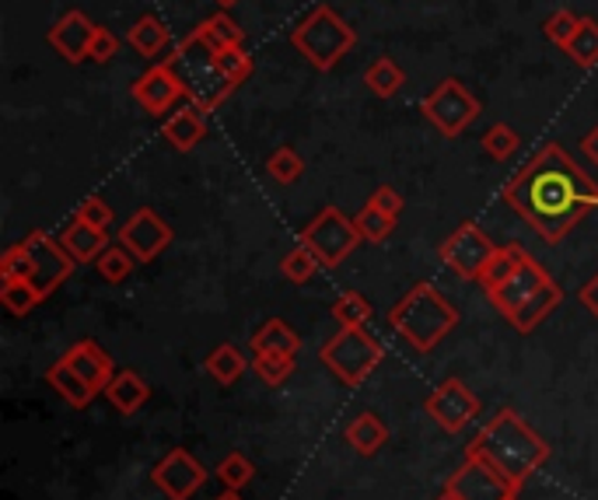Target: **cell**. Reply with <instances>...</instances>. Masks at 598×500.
Instances as JSON below:
<instances>
[{
	"instance_id": "42",
	"label": "cell",
	"mask_w": 598,
	"mask_h": 500,
	"mask_svg": "<svg viewBox=\"0 0 598 500\" xmlns=\"http://www.w3.org/2000/svg\"><path fill=\"white\" fill-rule=\"evenodd\" d=\"M577 25H581V18H577L574 11H556V14H550V18H546L543 32H546V39H550L553 46L567 50V43H570L574 32H577Z\"/></svg>"
},
{
	"instance_id": "52",
	"label": "cell",
	"mask_w": 598,
	"mask_h": 500,
	"mask_svg": "<svg viewBox=\"0 0 598 500\" xmlns=\"http://www.w3.org/2000/svg\"><path fill=\"white\" fill-rule=\"evenodd\" d=\"M508 500H518V493H511V497H508Z\"/></svg>"
},
{
	"instance_id": "46",
	"label": "cell",
	"mask_w": 598,
	"mask_h": 500,
	"mask_svg": "<svg viewBox=\"0 0 598 500\" xmlns=\"http://www.w3.org/2000/svg\"><path fill=\"white\" fill-rule=\"evenodd\" d=\"M368 204L378 207L382 214H389V217H395V221H399V214H403V196H399L392 186H378V189L371 193Z\"/></svg>"
},
{
	"instance_id": "26",
	"label": "cell",
	"mask_w": 598,
	"mask_h": 500,
	"mask_svg": "<svg viewBox=\"0 0 598 500\" xmlns=\"http://www.w3.org/2000/svg\"><path fill=\"white\" fill-rule=\"evenodd\" d=\"M46 382H50L59 395H64L70 406H77V410H85L91 399H95V389H91L74 368H67L64 361H56V365L46 368Z\"/></svg>"
},
{
	"instance_id": "20",
	"label": "cell",
	"mask_w": 598,
	"mask_h": 500,
	"mask_svg": "<svg viewBox=\"0 0 598 500\" xmlns=\"http://www.w3.org/2000/svg\"><path fill=\"white\" fill-rule=\"evenodd\" d=\"M59 242H64V249L77 259V263H95V259L109 249L106 231H102V228L85 225L81 217H74V221L67 225V231H64V238H59Z\"/></svg>"
},
{
	"instance_id": "18",
	"label": "cell",
	"mask_w": 598,
	"mask_h": 500,
	"mask_svg": "<svg viewBox=\"0 0 598 500\" xmlns=\"http://www.w3.org/2000/svg\"><path fill=\"white\" fill-rule=\"evenodd\" d=\"M59 361L81 374L95 392H106V385L116 378L112 374V357L98 347L95 339H81V344H74L64 357H59Z\"/></svg>"
},
{
	"instance_id": "10",
	"label": "cell",
	"mask_w": 598,
	"mask_h": 500,
	"mask_svg": "<svg viewBox=\"0 0 598 500\" xmlns=\"http://www.w3.org/2000/svg\"><path fill=\"white\" fill-rule=\"evenodd\" d=\"M22 246L29 249L32 267H35V273H32V287H35L39 297L46 302V297L74 273L77 259L64 249V242H56V238H50L46 231H32Z\"/></svg>"
},
{
	"instance_id": "14",
	"label": "cell",
	"mask_w": 598,
	"mask_h": 500,
	"mask_svg": "<svg viewBox=\"0 0 598 500\" xmlns=\"http://www.w3.org/2000/svg\"><path fill=\"white\" fill-rule=\"evenodd\" d=\"M151 479H154V487L162 490L168 500H189L199 487L207 483L210 476L186 448H175V452H168L162 463L154 466Z\"/></svg>"
},
{
	"instance_id": "21",
	"label": "cell",
	"mask_w": 598,
	"mask_h": 500,
	"mask_svg": "<svg viewBox=\"0 0 598 500\" xmlns=\"http://www.w3.org/2000/svg\"><path fill=\"white\" fill-rule=\"evenodd\" d=\"M106 399L123 416H130V413H137L151 399V385L137 371H119L112 382L106 385Z\"/></svg>"
},
{
	"instance_id": "35",
	"label": "cell",
	"mask_w": 598,
	"mask_h": 500,
	"mask_svg": "<svg viewBox=\"0 0 598 500\" xmlns=\"http://www.w3.org/2000/svg\"><path fill=\"white\" fill-rule=\"evenodd\" d=\"M354 225H357V231H361L365 242H385V238L395 231V217H389V214H382L378 207L365 204L361 214L354 217Z\"/></svg>"
},
{
	"instance_id": "32",
	"label": "cell",
	"mask_w": 598,
	"mask_h": 500,
	"mask_svg": "<svg viewBox=\"0 0 598 500\" xmlns=\"http://www.w3.org/2000/svg\"><path fill=\"white\" fill-rule=\"evenodd\" d=\"M43 297L32 287V280H4L0 284V305H4L11 315H29Z\"/></svg>"
},
{
	"instance_id": "43",
	"label": "cell",
	"mask_w": 598,
	"mask_h": 500,
	"mask_svg": "<svg viewBox=\"0 0 598 500\" xmlns=\"http://www.w3.org/2000/svg\"><path fill=\"white\" fill-rule=\"evenodd\" d=\"M32 273H35L32 256H29V249L22 242L11 246L4 252V259H0V276H4V280H32Z\"/></svg>"
},
{
	"instance_id": "5",
	"label": "cell",
	"mask_w": 598,
	"mask_h": 500,
	"mask_svg": "<svg viewBox=\"0 0 598 500\" xmlns=\"http://www.w3.org/2000/svg\"><path fill=\"white\" fill-rule=\"evenodd\" d=\"M291 46L315 70H333L357 46V32L329 4H318L291 29Z\"/></svg>"
},
{
	"instance_id": "47",
	"label": "cell",
	"mask_w": 598,
	"mask_h": 500,
	"mask_svg": "<svg viewBox=\"0 0 598 500\" xmlns=\"http://www.w3.org/2000/svg\"><path fill=\"white\" fill-rule=\"evenodd\" d=\"M577 297H581V305H585V308L598 318V273L588 280V284H585L581 291H577Z\"/></svg>"
},
{
	"instance_id": "15",
	"label": "cell",
	"mask_w": 598,
	"mask_h": 500,
	"mask_svg": "<svg viewBox=\"0 0 598 500\" xmlns=\"http://www.w3.org/2000/svg\"><path fill=\"white\" fill-rule=\"evenodd\" d=\"M130 95L137 98V106H141L144 112L162 116L186 95V85H183V77H178V70L172 64H154L148 74L137 77Z\"/></svg>"
},
{
	"instance_id": "24",
	"label": "cell",
	"mask_w": 598,
	"mask_h": 500,
	"mask_svg": "<svg viewBox=\"0 0 598 500\" xmlns=\"http://www.w3.org/2000/svg\"><path fill=\"white\" fill-rule=\"evenodd\" d=\"M127 43L141 53V56H157V53H165L172 46V35L165 29V22L157 14H141L137 22L130 25L127 32Z\"/></svg>"
},
{
	"instance_id": "34",
	"label": "cell",
	"mask_w": 598,
	"mask_h": 500,
	"mask_svg": "<svg viewBox=\"0 0 598 500\" xmlns=\"http://www.w3.org/2000/svg\"><path fill=\"white\" fill-rule=\"evenodd\" d=\"M333 318L340 323V329H350V326H365L371 318V302L365 294L357 291H347L333 302Z\"/></svg>"
},
{
	"instance_id": "13",
	"label": "cell",
	"mask_w": 598,
	"mask_h": 500,
	"mask_svg": "<svg viewBox=\"0 0 598 500\" xmlns=\"http://www.w3.org/2000/svg\"><path fill=\"white\" fill-rule=\"evenodd\" d=\"M119 246L133 252L137 263H154V259L172 246V228L151 207H141L119 228Z\"/></svg>"
},
{
	"instance_id": "8",
	"label": "cell",
	"mask_w": 598,
	"mask_h": 500,
	"mask_svg": "<svg viewBox=\"0 0 598 500\" xmlns=\"http://www.w3.org/2000/svg\"><path fill=\"white\" fill-rule=\"evenodd\" d=\"M421 109L445 137H458L480 116V98L458 81V77H445V81H437V88L424 98Z\"/></svg>"
},
{
	"instance_id": "36",
	"label": "cell",
	"mask_w": 598,
	"mask_h": 500,
	"mask_svg": "<svg viewBox=\"0 0 598 500\" xmlns=\"http://www.w3.org/2000/svg\"><path fill=\"white\" fill-rule=\"evenodd\" d=\"M133 252H127L123 246H109L102 256L95 259L98 273H102V280H109V284H123V280L133 273Z\"/></svg>"
},
{
	"instance_id": "39",
	"label": "cell",
	"mask_w": 598,
	"mask_h": 500,
	"mask_svg": "<svg viewBox=\"0 0 598 500\" xmlns=\"http://www.w3.org/2000/svg\"><path fill=\"white\" fill-rule=\"evenodd\" d=\"M252 368L267 385H284L297 365H294V357H287V354H255Z\"/></svg>"
},
{
	"instance_id": "25",
	"label": "cell",
	"mask_w": 598,
	"mask_h": 500,
	"mask_svg": "<svg viewBox=\"0 0 598 500\" xmlns=\"http://www.w3.org/2000/svg\"><path fill=\"white\" fill-rule=\"evenodd\" d=\"M252 350L255 354H287L294 357L297 350H302V336H297L284 318H267L263 326L255 329L252 336Z\"/></svg>"
},
{
	"instance_id": "33",
	"label": "cell",
	"mask_w": 598,
	"mask_h": 500,
	"mask_svg": "<svg viewBox=\"0 0 598 500\" xmlns=\"http://www.w3.org/2000/svg\"><path fill=\"white\" fill-rule=\"evenodd\" d=\"M214 476H217V483H221L225 490H242L246 483H252L255 469H252V463L242 452H231V455L221 458V463H217Z\"/></svg>"
},
{
	"instance_id": "23",
	"label": "cell",
	"mask_w": 598,
	"mask_h": 500,
	"mask_svg": "<svg viewBox=\"0 0 598 500\" xmlns=\"http://www.w3.org/2000/svg\"><path fill=\"white\" fill-rule=\"evenodd\" d=\"M385 442H389V427L374 413H361V416H354L350 424H347V445L357 455L371 458V455L382 452Z\"/></svg>"
},
{
	"instance_id": "28",
	"label": "cell",
	"mask_w": 598,
	"mask_h": 500,
	"mask_svg": "<svg viewBox=\"0 0 598 500\" xmlns=\"http://www.w3.org/2000/svg\"><path fill=\"white\" fill-rule=\"evenodd\" d=\"M199 32H204V39H207V43H210L217 53L228 50V46H242V43H246L242 25H238L228 11H217V14L204 18V22H199Z\"/></svg>"
},
{
	"instance_id": "4",
	"label": "cell",
	"mask_w": 598,
	"mask_h": 500,
	"mask_svg": "<svg viewBox=\"0 0 598 500\" xmlns=\"http://www.w3.org/2000/svg\"><path fill=\"white\" fill-rule=\"evenodd\" d=\"M168 64L178 70L186 85V95L193 98V106L199 112H214L217 106L228 102V95L235 91V85L217 67V50L204 39V32L193 29L183 43H175Z\"/></svg>"
},
{
	"instance_id": "11",
	"label": "cell",
	"mask_w": 598,
	"mask_h": 500,
	"mask_svg": "<svg viewBox=\"0 0 598 500\" xmlns=\"http://www.w3.org/2000/svg\"><path fill=\"white\" fill-rule=\"evenodd\" d=\"M445 490H452L458 500H508L511 493H518L483 455H472V452L466 455V463L448 476Z\"/></svg>"
},
{
	"instance_id": "7",
	"label": "cell",
	"mask_w": 598,
	"mask_h": 500,
	"mask_svg": "<svg viewBox=\"0 0 598 500\" xmlns=\"http://www.w3.org/2000/svg\"><path fill=\"white\" fill-rule=\"evenodd\" d=\"M297 242L323 263V270H336L361 242V231H357L354 217H347L340 207H323L297 231Z\"/></svg>"
},
{
	"instance_id": "22",
	"label": "cell",
	"mask_w": 598,
	"mask_h": 500,
	"mask_svg": "<svg viewBox=\"0 0 598 500\" xmlns=\"http://www.w3.org/2000/svg\"><path fill=\"white\" fill-rule=\"evenodd\" d=\"M162 137L168 140V144L175 148V151H193L199 140L207 137V112H199L196 106L193 109H183V112H175L168 123H165V130H162Z\"/></svg>"
},
{
	"instance_id": "31",
	"label": "cell",
	"mask_w": 598,
	"mask_h": 500,
	"mask_svg": "<svg viewBox=\"0 0 598 500\" xmlns=\"http://www.w3.org/2000/svg\"><path fill=\"white\" fill-rule=\"evenodd\" d=\"M525 256H529L525 246H518V242H511V246H504V249H497V256L490 259V267H487L483 276H480L483 291H493L497 284H504V280L514 273V267L522 263Z\"/></svg>"
},
{
	"instance_id": "27",
	"label": "cell",
	"mask_w": 598,
	"mask_h": 500,
	"mask_svg": "<svg viewBox=\"0 0 598 500\" xmlns=\"http://www.w3.org/2000/svg\"><path fill=\"white\" fill-rule=\"evenodd\" d=\"M365 85H368L378 98H392L399 88L406 85V74H403V67H399L392 56H374L371 67L365 70Z\"/></svg>"
},
{
	"instance_id": "9",
	"label": "cell",
	"mask_w": 598,
	"mask_h": 500,
	"mask_svg": "<svg viewBox=\"0 0 598 500\" xmlns=\"http://www.w3.org/2000/svg\"><path fill=\"white\" fill-rule=\"evenodd\" d=\"M497 256V246L487 238L483 228H476L472 221L458 225L442 246V259L445 267L455 270L463 280H480L483 270L490 267V259Z\"/></svg>"
},
{
	"instance_id": "45",
	"label": "cell",
	"mask_w": 598,
	"mask_h": 500,
	"mask_svg": "<svg viewBox=\"0 0 598 500\" xmlns=\"http://www.w3.org/2000/svg\"><path fill=\"white\" fill-rule=\"evenodd\" d=\"M116 53H119V39L112 35V29L98 25L95 43H91V59H95V64H109V59H112Z\"/></svg>"
},
{
	"instance_id": "17",
	"label": "cell",
	"mask_w": 598,
	"mask_h": 500,
	"mask_svg": "<svg viewBox=\"0 0 598 500\" xmlns=\"http://www.w3.org/2000/svg\"><path fill=\"white\" fill-rule=\"evenodd\" d=\"M98 25L85 11H67L59 22L50 29L46 43L67 59V64H81L85 56H91V43H95Z\"/></svg>"
},
{
	"instance_id": "12",
	"label": "cell",
	"mask_w": 598,
	"mask_h": 500,
	"mask_svg": "<svg viewBox=\"0 0 598 500\" xmlns=\"http://www.w3.org/2000/svg\"><path fill=\"white\" fill-rule=\"evenodd\" d=\"M427 413L437 420L442 431L458 434L472 424L476 413H480V399H476V392L463 382V378H445V382L427 395Z\"/></svg>"
},
{
	"instance_id": "6",
	"label": "cell",
	"mask_w": 598,
	"mask_h": 500,
	"mask_svg": "<svg viewBox=\"0 0 598 500\" xmlns=\"http://www.w3.org/2000/svg\"><path fill=\"white\" fill-rule=\"evenodd\" d=\"M318 357H323V365L340 378L344 385L357 389V385H365V378L378 365H382L385 350L365 326H350V329H340L333 339H326Z\"/></svg>"
},
{
	"instance_id": "16",
	"label": "cell",
	"mask_w": 598,
	"mask_h": 500,
	"mask_svg": "<svg viewBox=\"0 0 598 500\" xmlns=\"http://www.w3.org/2000/svg\"><path fill=\"white\" fill-rule=\"evenodd\" d=\"M550 280H553V276H550L540 263H535L532 256H525L522 263L514 267V273L504 280V284H497L493 291H487V297H490V305L508 318L511 312L522 308L535 291H543Z\"/></svg>"
},
{
	"instance_id": "40",
	"label": "cell",
	"mask_w": 598,
	"mask_h": 500,
	"mask_svg": "<svg viewBox=\"0 0 598 500\" xmlns=\"http://www.w3.org/2000/svg\"><path fill=\"white\" fill-rule=\"evenodd\" d=\"M318 267H323V263H318V259L305 246H297L294 252L284 256L281 273H284V280H291V284H308V280H315Z\"/></svg>"
},
{
	"instance_id": "2",
	"label": "cell",
	"mask_w": 598,
	"mask_h": 500,
	"mask_svg": "<svg viewBox=\"0 0 598 500\" xmlns=\"http://www.w3.org/2000/svg\"><path fill=\"white\" fill-rule=\"evenodd\" d=\"M469 452L483 455L514 490H522L529 483V476L540 472L550 458L546 437L535 434L522 420V413L514 410H497L493 420H487V427L472 437Z\"/></svg>"
},
{
	"instance_id": "38",
	"label": "cell",
	"mask_w": 598,
	"mask_h": 500,
	"mask_svg": "<svg viewBox=\"0 0 598 500\" xmlns=\"http://www.w3.org/2000/svg\"><path fill=\"white\" fill-rule=\"evenodd\" d=\"M267 172H270L273 183L291 186V183H297V178H302L305 162H302V154H297L294 148H281V151H273V154H270Z\"/></svg>"
},
{
	"instance_id": "51",
	"label": "cell",
	"mask_w": 598,
	"mask_h": 500,
	"mask_svg": "<svg viewBox=\"0 0 598 500\" xmlns=\"http://www.w3.org/2000/svg\"><path fill=\"white\" fill-rule=\"evenodd\" d=\"M437 500H458V497H455L452 490H445V493H442V497H437Z\"/></svg>"
},
{
	"instance_id": "3",
	"label": "cell",
	"mask_w": 598,
	"mask_h": 500,
	"mask_svg": "<svg viewBox=\"0 0 598 500\" xmlns=\"http://www.w3.org/2000/svg\"><path fill=\"white\" fill-rule=\"evenodd\" d=\"M389 326L406 339L413 350L431 354L458 326V308L434 284H416L389 308Z\"/></svg>"
},
{
	"instance_id": "1",
	"label": "cell",
	"mask_w": 598,
	"mask_h": 500,
	"mask_svg": "<svg viewBox=\"0 0 598 500\" xmlns=\"http://www.w3.org/2000/svg\"><path fill=\"white\" fill-rule=\"evenodd\" d=\"M504 204L529 221L543 242L556 246L598 207V186L561 144H546L504 186Z\"/></svg>"
},
{
	"instance_id": "29",
	"label": "cell",
	"mask_w": 598,
	"mask_h": 500,
	"mask_svg": "<svg viewBox=\"0 0 598 500\" xmlns=\"http://www.w3.org/2000/svg\"><path fill=\"white\" fill-rule=\"evenodd\" d=\"M207 371H210V378H214L217 385H235L238 378L246 374V357H242V350H238V347L225 344V347L210 350Z\"/></svg>"
},
{
	"instance_id": "37",
	"label": "cell",
	"mask_w": 598,
	"mask_h": 500,
	"mask_svg": "<svg viewBox=\"0 0 598 500\" xmlns=\"http://www.w3.org/2000/svg\"><path fill=\"white\" fill-rule=\"evenodd\" d=\"M518 148H522V137H518V130H511L508 123H493L483 133V151L493 157V162H508V157L518 154Z\"/></svg>"
},
{
	"instance_id": "30",
	"label": "cell",
	"mask_w": 598,
	"mask_h": 500,
	"mask_svg": "<svg viewBox=\"0 0 598 500\" xmlns=\"http://www.w3.org/2000/svg\"><path fill=\"white\" fill-rule=\"evenodd\" d=\"M567 56L581 70H591L598 64V22L595 18H581V25H577L574 39L567 43Z\"/></svg>"
},
{
	"instance_id": "44",
	"label": "cell",
	"mask_w": 598,
	"mask_h": 500,
	"mask_svg": "<svg viewBox=\"0 0 598 500\" xmlns=\"http://www.w3.org/2000/svg\"><path fill=\"white\" fill-rule=\"evenodd\" d=\"M77 217H81V221L91 225V228H102V231L112 228V207L106 204L102 196H88L85 204L77 207Z\"/></svg>"
},
{
	"instance_id": "19",
	"label": "cell",
	"mask_w": 598,
	"mask_h": 500,
	"mask_svg": "<svg viewBox=\"0 0 598 500\" xmlns=\"http://www.w3.org/2000/svg\"><path fill=\"white\" fill-rule=\"evenodd\" d=\"M561 302H564V291L556 287V280H550L543 291H535L522 308L508 315V323H511L518 333H532L546 315H553L556 308H561Z\"/></svg>"
},
{
	"instance_id": "48",
	"label": "cell",
	"mask_w": 598,
	"mask_h": 500,
	"mask_svg": "<svg viewBox=\"0 0 598 500\" xmlns=\"http://www.w3.org/2000/svg\"><path fill=\"white\" fill-rule=\"evenodd\" d=\"M581 151H585L588 162L598 169V127H595V130H588V133L581 137Z\"/></svg>"
},
{
	"instance_id": "41",
	"label": "cell",
	"mask_w": 598,
	"mask_h": 500,
	"mask_svg": "<svg viewBox=\"0 0 598 500\" xmlns=\"http://www.w3.org/2000/svg\"><path fill=\"white\" fill-rule=\"evenodd\" d=\"M217 67H221V74L238 88L252 74V56L242 46H228V50L217 53Z\"/></svg>"
},
{
	"instance_id": "49",
	"label": "cell",
	"mask_w": 598,
	"mask_h": 500,
	"mask_svg": "<svg viewBox=\"0 0 598 500\" xmlns=\"http://www.w3.org/2000/svg\"><path fill=\"white\" fill-rule=\"evenodd\" d=\"M214 500H246V497L238 493V490H221V493H217Z\"/></svg>"
},
{
	"instance_id": "50",
	"label": "cell",
	"mask_w": 598,
	"mask_h": 500,
	"mask_svg": "<svg viewBox=\"0 0 598 500\" xmlns=\"http://www.w3.org/2000/svg\"><path fill=\"white\" fill-rule=\"evenodd\" d=\"M214 4L221 8V11H228V8H235V4H238V0H214Z\"/></svg>"
}]
</instances>
